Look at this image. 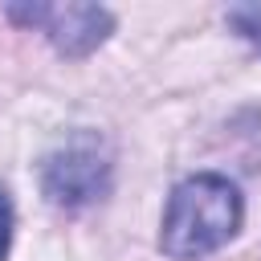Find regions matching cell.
Instances as JSON below:
<instances>
[{"label":"cell","instance_id":"6da1fadb","mask_svg":"<svg viewBox=\"0 0 261 261\" xmlns=\"http://www.w3.org/2000/svg\"><path fill=\"white\" fill-rule=\"evenodd\" d=\"M241 216H245V204H241V192L232 179H224L216 171L188 175L167 196L159 249L171 261H200L237 237Z\"/></svg>","mask_w":261,"mask_h":261},{"label":"cell","instance_id":"5b68a950","mask_svg":"<svg viewBox=\"0 0 261 261\" xmlns=\"http://www.w3.org/2000/svg\"><path fill=\"white\" fill-rule=\"evenodd\" d=\"M8 245H12V200L0 188V261L8 257Z\"/></svg>","mask_w":261,"mask_h":261},{"label":"cell","instance_id":"7a4b0ae2","mask_svg":"<svg viewBox=\"0 0 261 261\" xmlns=\"http://www.w3.org/2000/svg\"><path fill=\"white\" fill-rule=\"evenodd\" d=\"M41 188L57 208H86L110 192V147L94 130H77L41 163Z\"/></svg>","mask_w":261,"mask_h":261},{"label":"cell","instance_id":"3957f363","mask_svg":"<svg viewBox=\"0 0 261 261\" xmlns=\"http://www.w3.org/2000/svg\"><path fill=\"white\" fill-rule=\"evenodd\" d=\"M4 16L16 20L20 29L45 33L49 45L73 61L94 53L114 29V12L102 4H41L37 0V4H8Z\"/></svg>","mask_w":261,"mask_h":261},{"label":"cell","instance_id":"277c9868","mask_svg":"<svg viewBox=\"0 0 261 261\" xmlns=\"http://www.w3.org/2000/svg\"><path fill=\"white\" fill-rule=\"evenodd\" d=\"M224 20H228L232 33H241V37L261 53V4H232V8L224 12Z\"/></svg>","mask_w":261,"mask_h":261}]
</instances>
